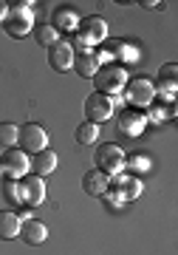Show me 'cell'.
<instances>
[{"mask_svg": "<svg viewBox=\"0 0 178 255\" xmlns=\"http://www.w3.org/2000/svg\"><path fill=\"white\" fill-rule=\"evenodd\" d=\"M93 85H96V94H105V97H110V94L122 91L127 85V71L122 68V65H105V68H99L96 74H93Z\"/></svg>", "mask_w": 178, "mask_h": 255, "instance_id": "obj_1", "label": "cell"}, {"mask_svg": "<svg viewBox=\"0 0 178 255\" xmlns=\"http://www.w3.org/2000/svg\"><path fill=\"white\" fill-rule=\"evenodd\" d=\"M96 170L105 176H119L125 170V150L119 145H99L96 147Z\"/></svg>", "mask_w": 178, "mask_h": 255, "instance_id": "obj_2", "label": "cell"}, {"mask_svg": "<svg viewBox=\"0 0 178 255\" xmlns=\"http://www.w3.org/2000/svg\"><path fill=\"white\" fill-rule=\"evenodd\" d=\"M17 145L23 153H40L48 147V133H45L43 125L37 122H28V125L20 128V136H17Z\"/></svg>", "mask_w": 178, "mask_h": 255, "instance_id": "obj_3", "label": "cell"}, {"mask_svg": "<svg viewBox=\"0 0 178 255\" xmlns=\"http://www.w3.org/2000/svg\"><path fill=\"white\" fill-rule=\"evenodd\" d=\"M0 170L11 179H23L31 170V162H28V153H23L20 147H6L3 156H0Z\"/></svg>", "mask_w": 178, "mask_h": 255, "instance_id": "obj_4", "label": "cell"}, {"mask_svg": "<svg viewBox=\"0 0 178 255\" xmlns=\"http://www.w3.org/2000/svg\"><path fill=\"white\" fill-rule=\"evenodd\" d=\"M153 97H156V85L150 80H130L125 85V100L130 102V108H147L153 105Z\"/></svg>", "mask_w": 178, "mask_h": 255, "instance_id": "obj_5", "label": "cell"}, {"mask_svg": "<svg viewBox=\"0 0 178 255\" xmlns=\"http://www.w3.org/2000/svg\"><path fill=\"white\" fill-rule=\"evenodd\" d=\"M28 6L31 3H17L14 9H9V17H6V23H3V28L9 31L11 37H26L28 31H31V11H28Z\"/></svg>", "mask_w": 178, "mask_h": 255, "instance_id": "obj_6", "label": "cell"}, {"mask_svg": "<svg viewBox=\"0 0 178 255\" xmlns=\"http://www.w3.org/2000/svg\"><path fill=\"white\" fill-rule=\"evenodd\" d=\"M113 117V100L105 97V94H90L85 100V119L99 125V122H107Z\"/></svg>", "mask_w": 178, "mask_h": 255, "instance_id": "obj_7", "label": "cell"}, {"mask_svg": "<svg viewBox=\"0 0 178 255\" xmlns=\"http://www.w3.org/2000/svg\"><path fill=\"white\" fill-rule=\"evenodd\" d=\"M17 199H20V204H28V207L43 204V199H45L43 179L40 176H23V182L17 184Z\"/></svg>", "mask_w": 178, "mask_h": 255, "instance_id": "obj_8", "label": "cell"}, {"mask_svg": "<svg viewBox=\"0 0 178 255\" xmlns=\"http://www.w3.org/2000/svg\"><path fill=\"white\" fill-rule=\"evenodd\" d=\"M105 37H107V23L102 17H85V20H80V26H77V40H80L82 46L99 43V40H105Z\"/></svg>", "mask_w": 178, "mask_h": 255, "instance_id": "obj_9", "label": "cell"}, {"mask_svg": "<svg viewBox=\"0 0 178 255\" xmlns=\"http://www.w3.org/2000/svg\"><path fill=\"white\" fill-rule=\"evenodd\" d=\"M74 51L77 48L68 43V40H57L51 48H48V65L54 71H68L74 65Z\"/></svg>", "mask_w": 178, "mask_h": 255, "instance_id": "obj_10", "label": "cell"}, {"mask_svg": "<svg viewBox=\"0 0 178 255\" xmlns=\"http://www.w3.org/2000/svg\"><path fill=\"white\" fill-rule=\"evenodd\" d=\"M102 65H99V54L96 51H90V48H80V51H74V71L85 77V80H93V74L99 71Z\"/></svg>", "mask_w": 178, "mask_h": 255, "instance_id": "obj_11", "label": "cell"}, {"mask_svg": "<svg viewBox=\"0 0 178 255\" xmlns=\"http://www.w3.org/2000/svg\"><path fill=\"white\" fill-rule=\"evenodd\" d=\"M20 238L31 247H40V244H45V238H48V227L37 219H26V221H20Z\"/></svg>", "mask_w": 178, "mask_h": 255, "instance_id": "obj_12", "label": "cell"}, {"mask_svg": "<svg viewBox=\"0 0 178 255\" xmlns=\"http://www.w3.org/2000/svg\"><path fill=\"white\" fill-rule=\"evenodd\" d=\"M77 26H80V20H77L74 9L65 6V3H60V6L54 9V14H51V28L60 34V31H77Z\"/></svg>", "mask_w": 178, "mask_h": 255, "instance_id": "obj_13", "label": "cell"}, {"mask_svg": "<svg viewBox=\"0 0 178 255\" xmlns=\"http://www.w3.org/2000/svg\"><path fill=\"white\" fill-rule=\"evenodd\" d=\"M144 122L147 119L142 117V111H136V108H130V111H125V114H119V130L125 133V136H139L144 130Z\"/></svg>", "mask_w": 178, "mask_h": 255, "instance_id": "obj_14", "label": "cell"}, {"mask_svg": "<svg viewBox=\"0 0 178 255\" xmlns=\"http://www.w3.org/2000/svg\"><path fill=\"white\" fill-rule=\"evenodd\" d=\"M110 184H107V176L102 170H88V173L82 176V190L88 193V196H102Z\"/></svg>", "mask_w": 178, "mask_h": 255, "instance_id": "obj_15", "label": "cell"}, {"mask_svg": "<svg viewBox=\"0 0 178 255\" xmlns=\"http://www.w3.org/2000/svg\"><path fill=\"white\" fill-rule=\"evenodd\" d=\"M31 170H34V176H40V179L48 176V173H54V170H57V153L48 150V147L40 150V153L34 156V162H31Z\"/></svg>", "mask_w": 178, "mask_h": 255, "instance_id": "obj_16", "label": "cell"}, {"mask_svg": "<svg viewBox=\"0 0 178 255\" xmlns=\"http://www.w3.org/2000/svg\"><path fill=\"white\" fill-rule=\"evenodd\" d=\"M14 236H20V216L11 210H0V238L9 241Z\"/></svg>", "mask_w": 178, "mask_h": 255, "instance_id": "obj_17", "label": "cell"}, {"mask_svg": "<svg viewBox=\"0 0 178 255\" xmlns=\"http://www.w3.org/2000/svg\"><path fill=\"white\" fill-rule=\"evenodd\" d=\"M77 142H80V145H93V142H99V125L82 122V125L77 128Z\"/></svg>", "mask_w": 178, "mask_h": 255, "instance_id": "obj_18", "label": "cell"}, {"mask_svg": "<svg viewBox=\"0 0 178 255\" xmlns=\"http://www.w3.org/2000/svg\"><path fill=\"white\" fill-rule=\"evenodd\" d=\"M34 40H37L43 48H51L54 43L60 40V34H57V31H54L48 23H43V26H34Z\"/></svg>", "mask_w": 178, "mask_h": 255, "instance_id": "obj_19", "label": "cell"}, {"mask_svg": "<svg viewBox=\"0 0 178 255\" xmlns=\"http://www.w3.org/2000/svg\"><path fill=\"white\" fill-rule=\"evenodd\" d=\"M176 74H178V65L176 63H170V65L161 68V77H159V88H161V91H167V94L176 91Z\"/></svg>", "mask_w": 178, "mask_h": 255, "instance_id": "obj_20", "label": "cell"}, {"mask_svg": "<svg viewBox=\"0 0 178 255\" xmlns=\"http://www.w3.org/2000/svg\"><path fill=\"white\" fill-rule=\"evenodd\" d=\"M20 136V128L11 125V122H3L0 125V147H14Z\"/></svg>", "mask_w": 178, "mask_h": 255, "instance_id": "obj_21", "label": "cell"}, {"mask_svg": "<svg viewBox=\"0 0 178 255\" xmlns=\"http://www.w3.org/2000/svg\"><path fill=\"white\" fill-rule=\"evenodd\" d=\"M119 199H136L142 193V182L139 179H119Z\"/></svg>", "mask_w": 178, "mask_h": 255, "instance_id": "obj_22", "label": "cell"}, {"mask_svg": "<svg viewBox=\"0 0 178 255\" xmlns=\"http://www.w3.org/2000/svg\"><path fill=\"white\" fill-rule=\"evenodd\" d=\"M6 17H9V3L0 0V23H6Z\"/></svg>", "mask_w": 178, "mask_h": 255, "instance_id": "obj_23", "label": "cell"}]
</instances>
